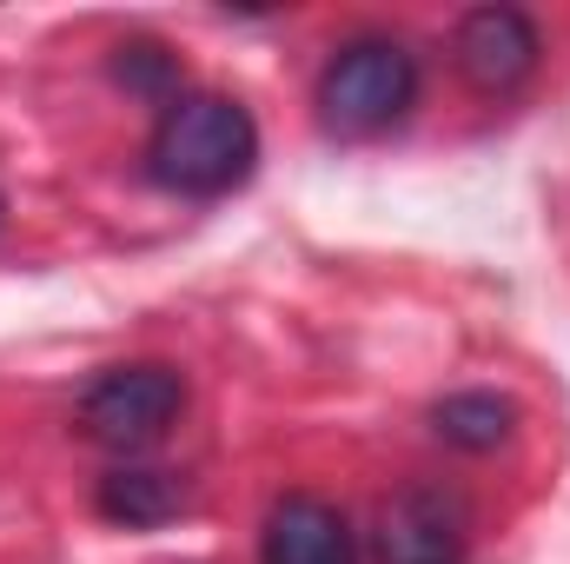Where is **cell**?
<instances>
[{"mask_svg":"<svg viewBox=\"0 0 570 564\" xmlns=\"http://www.w3.org/2000/svg\"><path fill=\"white\" fill-rule=\"evenodd\" d=\"M100 512L120 518V525H153V518L173 512V485L159 471H114L100 485Z\"/></svg>","mask_w":570,"mask_h":564,"instance_id":"cell-8","label":"cell"},{"mask_svg":"<svg viewBox=\"0 0 570 564\" xmlns=\"http://www.w3.org/2000/svg\"><path fill=\"white\" fill-rule=\"evenodd\" d=\"M179 406H186V386L173 366H114L87 386L80 425L114 451H140L179 419Z\"/></svg>","mask_w":570,"mask_h":564,"instance_id":"cell-3","label":"cell"},{"mask_svg":"<svg viewBox=\"0 0 570 564\" xmlns=\"http://www.w3.org/2000/svg\"><path fill=\"white\" fill-rule=\"evenodd\" d=\"M385 564H464V505L438 485H412L379 518Z\"/></svg>","mask_w":570,"mask_h":564,"instance_id":"cell-4","label":"cell"},{"mask_svg":"<svg viewBox=\"0 0 570 564\" xmlns=\"http://www.w3.org/2000/svg\"><path fill=\"white\" fill-rule=\"evenodd\" d=\"M259 552H266V564H352V525H345L338 505H325L312 492H292V498L273 505Z\"/></svg>","mask_w":570,"mask_h":564,"instance_id":"cell-6","label":"cell"},{"mask_svg":"<svg viewBox=\"0 0 570 564\" xmlns=\"http://www.w3.org/2000/svg\"><path fill=\"white\" fill-rule=\"evenodd\" d=\"M538 27L518 7H478L458 20V67L478 94H511L538 67Z\"/></svg>","mask_w":570,"mask_h":564,"instance_id":"cell-5","label":"cell"},{"mask_svg":"<svg viewBox=\"0 0 570 564\" xmlns=\"http://www.w3.org/2000/svg\"><path fill=\"white\" fill-rule=\"evenodd\" d=\"M511 419H518V406L498 399V392H458V399L438 406V431L464 451H498L511 438Z\"/></svg>","mask_w":570,"mask_h":564,"instance_id":"cell-7","label":"cell"},{"mask_svg":"<svg viewBox=\"0 0 570 564\" xmlns=\"http://www.w3.org/2000/svg\"><path fill=\"white\" fill-rule=\"evenodd\" d=\"M419 100V60L399 40H352L332 54V67L318 74V114L332 134H385L412 114Z\"/></svg>","mask_w":570,"mask_h":564,"instance_id":"cell-2","label":"cell"},{"mask_svg":"<svg viewBox=\"0 0 570 564\" xmlns=\"http://www.w3.org/2000/svg\"><path fill=\"white\" fill-rule=\"evenodd\" d=\"M146 166H153L159 186L193 193V200L233 193L259 166V127L226 94H173L166 114H159V127H153Z\"/></svg>","mask_w":570,"mask_h":564,"instance_id":"cell-1","label":"cell"}]
</instances>
